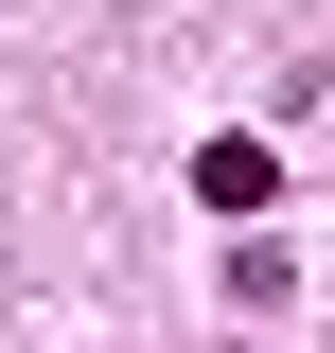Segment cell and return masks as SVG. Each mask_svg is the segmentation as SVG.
<instances>
[{
	"label": "cell",
	"mask_w": 335,
	"mask_h": 353,
	"mask_svg": "<svg viewBox=\"0 0 335 353\" xmlns=\"http://www.w3.org/2000/svg\"><path fill=\"white\" fill-rule=\"evenodd\" d=\"M194 194H212V212H265V194H283V141H247V124L194 141Z\"/></svg>",
	"instance_id": "cell-1"
}]
</instances>
